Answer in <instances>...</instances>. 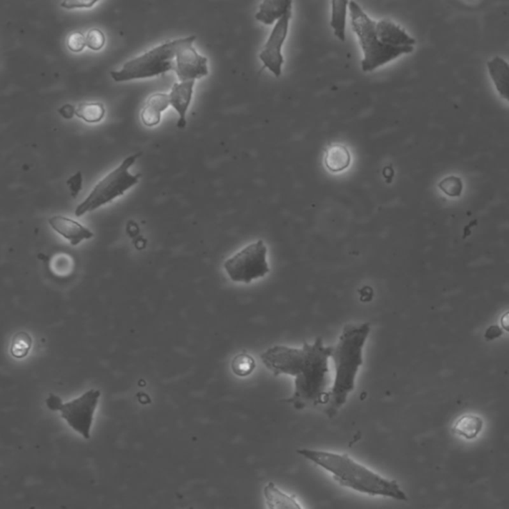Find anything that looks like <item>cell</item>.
<instances>
[{
	"mask_svg": "<svg viewBox=\"0 0 509 509\" xmlns=\"http://www.w3.org/2000/svg\"><path fill=\"white\" fill-rule=\"evenodd\" d=\"M267 253L268 249L264 241L254 242L228 259L224 269L231 281L250 284L269 273Z\"/></svg>",
	"mask_w": 509,
	"mask_h": 509,
	"instance_id": "52a82bcc",
	"label": "cell"
},
{
	"mask_svg": "<svg viewBox=\"0 0 509 509\" xmlns=\"http://www.w3.org/2000/svg\"><path fill=\"white\" fill-rule=\"evenodd\" d=\"M63 404L60 397L54 395V394H50V396L48 397L47 400H46V405H47L48 408H49L51 411H60Z\"/></svg>",
	"mask_w": 509,
	"mask_h": 509,
	"instance_id": "f1b7e54d",
	"label": "cell"
},
{
	"mask_svg": "<svg viewBox=\"0 0 509 509\" xmlns=\"http://www.w3.org/2000/svg\"><path fill=\"white\" fill-rule=\"evenodd\" d=\"M231 367H232L233 372L237 376L246 377V376H249L253 372L254 367H256V362H254V358L249 355L248 353H239L233 358Z\"/></svg>",
	"mask_w": 509,
	"mask_h": 509,
	"instance_id": "603a6c76",
	"label": "cell"
},
{
	"mask_svg": "<svg viewBox=\"0 0 509 509\" xmlns=\"http://www.w3.org/2000/svg\"><path fill=\"white\" fill-rule=\"evenodd\" d=\"M182 41L183 38H179L164 43L139 57L127 61L121 70L111 73L112 78L116 82H126L137 79L152 78L174 70L175 63L173 59Z\"/></svg>",
	"mask_w": 509,
	"mask_h": 509,
	"instance_id": "5b68a950",
	"label": "cell"
},
{
	"mask_svg": "<svg viewBox=\"0 0 509 509\" xmlns=\"http://www.w3.org/2000/svg\"><path fill=\"white\" fill-rule=\"evenodd\" d=\"M297 454L332 475L341 487L370 496L408 500L398 483L382 477L370 468L351 459L350 455L314 449H300Z\"/></svg>",
	"mask_w": 509,
	"mask_h": 509,
	"instance_id": "7a4b0ae2",
	"label": "cell"
},
{
	"mask_svg": "<svg viewBox=\"0 0 509 509\" xmlns=\"http://www.w3.org/2000/svg\"><path fill=\"white\" fill-rule=\"evenodd\" d=\"M49 224L53 230L67 239L73 246H77L81 242L89 240L94 237L93 232L88 228L84 227L77 221L64 216H53L49 219Z\"/></svg>",
	"mask_w": 509,
	"mask_h": 509,
	"instance_id": "8fae6325",
	"label": "cell"
},
{
	"mask_svg": "<svg viewBox=\"0 0 509 509\" xmlns=\"http://www.w3.org/2000/svg\"><path fill=\"white\" fill-rule=\"evenodd\" d=\"M97 4L96 0H68V1H64L61 4V6L66 9H91L93 5Z\"/></svg>",
	"mask_w": 509,
	"mask_h": 509,
	"instance_id": "83f0119b",
	"label": "cell"
},
{
	"mask_svg": "<svg viewBox=\"0 0 509 509\" xmlns=\"http://www.w3.org/2000/svg\"><path fill=\"white\" fill-rule=\"evenodd\" d=\"M439 188L450 197H459L464 189V183L457 175H449L439 182Z\"/></svg>",
	"mask_w": 509,
	"mask_h": 509,
	"instance_id": "cb8c5ba5",
	"label": "cell"
},
{
	"mask_svg": "<svg viewBox=\"0 0 509 509\" xmlns=\"http://www.w3.org/2000/svg\"><path fill=\"white\" fill-rule=\"evenodd\" d=\"M196 36L183 38L175 55V73L182 82L195 81L208 75V60L193 47Z\"/></svg>",
	"mask_w": 509,
	"mask_h": 509,
	"instance_id": "9c48e42d",
	"label": "cell"
},
{
	"mask_svg": "<svg viewBox=\"0 0 509 509\" xmlns=\"http://www.w3.org/2000/svg\"><path fill=\"white\" fill-rule=\"evenodd\" d=\"M500 323L503 330L509 332V312H505V314L501 317Z\"/></svg>",
	"mask_w": 509,
	"mask_h": 509,
	"instance_id": "1f68e13d",
	"label": "cell"
},
{
	"mask_svg": "<svg viewBox=\"0 0 509 509\" xmlns=\"http://www.w3.org/2000/svg\"><path fill=\"white\" fill-rule=\"evenodd\" d=\"M394 172L391 167H386L384 169V177H385L387 182H391L392 177H393Z\"/></svg>",
	"mask_w": 509,
	"mask_h": 509,
	"instance_id": "d6a6232c",
	"label": "cell"
},
{
	"mask_svg": "<svg viewBox=\"0 0 509 509\" xmlns=\"http://www.w3.org/2000/svg\"><path fill=\"white\" fill-rule=\"evenodd\" d=\"M101 392L96 389L85 392L82 396L74 400L64 403L60 412L62 418L67 422L69 427L81 435L85 440L91 439V430L93 426Z\"/></svg>",
	"mask_w": 509,
	"mask_h": 509,
	"instance_id": "ba28073f",
	"label": "cell"
},
{
	"mask_svg": "<svg viewBox=\"0 0 509 509\" xmlns=\"http://www.w3.org/2000/svg\"><path fill=\"white\" fill-rule=\"evenodd\" d=\"M194 84L195 81L175 83L170 91V105L177 109L179 116L177 122L178 129H183L187 127V113L192 99Z\"/></svg>",
	"mask_w": 509,
	"mask_h": 509,
	"instance_id": "4fadbf2b",
	"label": "cell"
},
{
	"mask_svg": "<svg viewBox=\"0 0 509 509\" xmlns=\"http://www.w3.org/2000/svg\"><path fill=\"white\" fill-rule=\"evenodd\" d=\"M333 347L323 345L317 337L312 345L305 342L302 348L276 345L264 351L261 360L274 375L292 376L295 391L289 402L295 409L325 406L328 399L330 369Z\"/></svg>",
	"mask_w": 509,
	"mask_h": 509,
	"instance_id": "6da1fadb",
	"label": "cell"
},
{
	"mask_svg": "<svg viewBox=\"0 0 509 509\" xmlns=\"http://www.w3.org/2000/svg\"><path fill=\"white\" fill-rule=\"evenodd\" d=\"M67 185L70 188L71 196L73 198L77 197L79 192L82 190L83 187V177L82 172H78L73 177H71L67 180Z\"/></svg>",
	"mask_w": 509,
	"mask_h": 509,
	"instance_id": "4316f807",
	"label": "cell"
},
{
	"mask_svg": "<svg viewBox=\"0 0 509 509\" xmlns=\"http://www.w3.org/2000/svg\"><path fill=\"white\" fill-rule=\"evenodd\" d=\"M503 335V330L498 325H491L485 332V338L488 341L495 340Z\"/></svg>",
	"mask_w": 509,
	"mask_h": 509,
	"instance_id": "f546056e",
	"label": "cell"
},
{
	"mask_svg": "<svg viewBox=\"0 0 509 509\" xmlns=\"http://www.w3.org/2000/svg\"><path fill=\"white\" fill-rule=\"evenodd\" d=\"M59 114L63 117L64 119H72L74 114H76V109L74 106L67 104V105H64L59 109Z\"/></svg>",
	"mask_w": 509,
	"mask_h": 509,
	"instance_id": "4dcf8cb0",
	"label": "cell"
},
{
	"mask_svg": "<svg viewBox=\"0 0 509 509\" xmlns=\"http://www.w3.org/2000/svg\"><path fill=\"white\" fill-rule=\"evenodd\" d=\"M67 46L69 49L72 51V52H81L85 48L86 45V37L84 36L82 32H73L69 35L67 39Z\"/></svg>",
	"mask_w": 509,
	"mask_h": 509,
	"instance_id": "484cf974",
	"label": "cell"
},
{
	"mask_svg": "<svg viewBox=\"0 0 509 509\" xmlns=\"http://www.w3.org/2000/svg\"><path fill=\"white\" fill-rule=\"evenodd\" d=\"M292 14V10H290L275 24L269 39L267 40L263 50L259 54L260 59L264 63L265 67L268 68L276 77L281 75L282 65L285 63L282 49L289 32Z\"/></svg>",
	"mask_w": 509,
	"mask_h": 509,
	"instance_id": "30bf717a",
	"label": "cell"
},
{
	"mask_svg": "<svg viewBox=\"0 0 509 509\" xmlns=\"http://www.w3.org/2000/svg\"><path fill=\"white\" fill-rule=\"evenodd\" d=\"M483 426V420L475 415H465L458 420L454 430L459 436L468 440L475 439L482 431Z\"/></svg>",
	"mask_w": 509,
	"mask_h": 509,
	"instance_id": "ffe728a7",
	"label": "cell"
},
{
	"mask_svg": "<svg viewBox=\"0 0 509 509\" xmlns=\"http://www.w3.org/2000/svg\"><path fill=\"white\" fill-rule=\"evenodd\" d=\"M350 2L345 0H333L332 1V20L330 25L335 30V36L341 41L346 39V16H347V7Z\"/></svg>",
	"mask_w": 509,
	"mask_h": 509,
	"instance_id": "d6986e66",
	"label": "cell"
},
{
	"mask_svg": "<svg viewBox=\"0 0 509 509\" xmlns=\"http://www.w3.org/2000/svg\"><path fill=\"white\" fill-rule=\"evenodd\" d=\"M292 2L290 0H265L259 5L256 19L266 25H272L292 10Z\"/></svg>",
	"mask_w": 509,
	"mask_h": 509,
	"instance_id": "2e32d148",
	"label": "cell"
},
{
	"mask_svg": "<svg viewBox=\"0 0 509 509\" xmlns=\"http://www.w3.org/2000/svg\"><path fill=\"white\" fill-rule=\"evenodd\" d=\"M141 154H132L127 157L113 172H109L103 179L97 183L90 194L76 208L75 215L81 217L84 214L98 209L101 206L111 202L114 198L122 196L139 182L142 174L132 175L129 167L134 164Z\"/></svg>",
	"mask_w": 509,
	"mask_h": 509,
	"instance_id": "8992f818",
	"label": "cell"
},
{
	"mask_svg": "<svg viewBox=\"0 0 509 509\" xmlns=\"http://www.w3.org/2000/svg\"><path fill=\"white\" fill-rule=\"evenodd\" d=\"M351 155L347 147L341 144L330 146L325 152V164L330 172L337 173L350 167Z\"/></svg>",
	"mask_w": 509,
	"mask_h": 509,
	"instance_id": "ac0fdd59",
	"label": "cell"
},
{
	"mask_svg": "<svg viewBox=\"0 0 509 509\" xmlns=\"http://www.w3.org/2000/svg\"><path fill=\"white\" fill-rule=\"evenodd\" d=\"M370 333L369 323L347 325L333 347L332 358L335 367V381L323 411L333 418L347 402L355 388V379L363 364V348Z\"/></svg>",
	"mask_w": 509,
	"mask_h": 509,
	"instance_id": "3957f363",
	"label": "cell"
},
{
	"mask_svg": "<svg viewBox=\"0 0 509 509\" xmlns=\"http://www.w3.org/2000/svg\"><path fill=\"white\" fill-rule=\"evenodd\" d=\"M348 9L351 27L357 35L363 50L364 58L361 61L363 72H372L399 56L413 52V46L393 47L382 43L376 31V21L364 12L357 2L350 1Z\"/></svg>",
	"mask_w": 509,
	"mask_h": 509,
	"instance_id": "277c9868",
	"label": "cell"
},
{
	"mask_svg": "<svg viewBox=\"0 0 509 509\" xmlns=\"http://www.w3.org/2000/svg\"><path fill=\"white\" fill-rule=\"evenodd\" d=\"M189 509H193V508H189Z\"/></svg>",
	"mask_w": 509,
	"mask_h": 509,
	"instance_id": "836d02e7",
	"label": "cell"
},
{
	"mask_svg": "<svg viewBox=\"0 0 509 509\" xmlns=\"http://www.w3.org/2000/svg\"><path fill=\"white\" fill-rule=\"evenodd\" d=\"M488 73L501 98L509 102V63L495 56L487 63Z\"/></svg>",
	"mask_w": 509,
	"mask_h": 509,
	"instance_id": "9a60e30c",
	"label": "cell"
},
{
	"mask_svg": "<svg viewBox=\"0 0 509 509\" xmlns=\"http://www.w3.org/2000/svg\"><path fill=\"white\" fill-rule=\"evenodd\" d=\"M170 105L169 94L155 93L149 97L141 112L142 124L154 127L159 124L162 113Z\"/></svg>",
	"mask_w": 509,
	"mask_h": 509,
	"instance_id": "5bb4252c",
	"label": "cell"
},
{
	"mask_svg": "<svg viewBox=\"0 0 509 509\" xmlns=\"http://www.w3.org/2000/svg\"><path fill=\"white\" fill-rule=\"evenodd\" d=\"M263 493L269 509H304L295 496L280 490L276 483L272 482L267 483Z\"/></svg>",
	"mask_w": 509,
	"mask_h": 509,
	"instance_id": "e0dca14e",
	"label": "cell"
},
{
	"mask_svg": "<svg viewBox=\"0 0 509 509\" xmlns=\"http://www.w3.org/2000/svg\"><path fill=\"white\" fill-rule=\"evenodd\" d=\"M32 338L29 333L25 332H17L12 338L10 353L14 358H24L29 353L32 347Z\"/></svg>",
	"mask_w": 509,
	"mask_h": 509,
	"instance_id": "7402d4cb",
	"label": "cell"
},
{
	"mask_svg": "<svg viewBox=\"0 0 509 509\" xmlns=\"http://www.w3.org/2000/svg\"><path fill=\"white\" fill-rule=\"evenodd\" d=\"M376 31L380 41L386 45L405 47L416 44L415 38L410 36L403 28L388 19H380L376 22Z\"/></svg>",
	"mask_w": 509,
	"mask_h": 509,
	"instance_id": "7c38bea8",
	"label": "cell"
},
{
	"mask_svg": "<svg viewBox=\"0 0 509 509\" xmlns=\"http://www.w3.org/2000/svg\"><path fill=\"white\" fill-rule=\"evenodd\" d=\"M105 34L99 28H93L87 33L86 45L92 50H101L105 45Z\"/></svg>",
	"mask_w": 509,
	"mask_h": 509,
	"instance_id": "d4e9b609",
	"label": "cell"
},
{
	"mask_svg": "<svg viewBox=\"0 0 509 509\" xmlns=\"http://www.w3.org/2000/svg\"><path fill=\"white\" fill-rule=\"evenodd\" d=\"M76 116L84 119L87 123H98L105 116V108L103 104L98 102L81 103L76 109Z\"/></svg>",
	"mask_w": 509,
	"mask_h": 509,
	"instance_id": "44dd1931",
	"label": "cell"
}]
</instances>
